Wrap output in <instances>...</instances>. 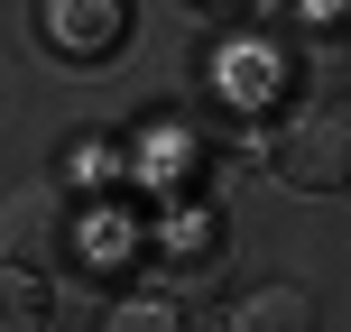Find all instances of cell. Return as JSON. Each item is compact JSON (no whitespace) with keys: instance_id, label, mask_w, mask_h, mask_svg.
Masks as SVG:
<instances>
[{"instance_id":"6da1fadb","label":"cell","mask_w":351,"mask_h":332,"mask_svg":"<svg viewBox=\"0 0 351 332\" xmlns=\"http://www.w3.org/2000/svg\"><path fill=\"white\" fill-rule=\"evenodd\" d=\"M259 166L287 194H342L351 185V111L342 102H287L259 139Z\"/></svg>"},{"instance_id":"7a4b0ae2","label":"cell","mask_w":351,"mask_h":332,"mask_svg":"<svg viewBox=\"0 0 351 332\" xmlns=\"http://www.w3.org/2000/svg\"><path fill=\"white\" fill-rule=\"evenodd\" d=\"M0 249H10V268H28V277H47V268H74L93 249V222H84V194L56 185V175H37V185L10 194V212H0Z\"/></svg>"},{"instance_id":"3957f363","label":"cell","mask_w":351,"mask_h":332,"mask_svg":"<svg viewBox=\"0 0 351 332\" xmlns=\"http://www.w3.org/2000/svg\"><path fill=\"white\" fill-rule=\"evenodd\" d=\"M47 18H56V47H65V55H111L121 28H130L121 0H56Z\"/></svg>"},{"instance_id":"277c9868","label":"cell","mask_w":351,"mask_h":332,"mask_svg":"<svg viewBox=\"0 0 351 332\" xmlns=\"http://www.w3.org/2000/svg\"><path fill=\"white\" fill-rule=\"evenodd\" d=\"M324 314H315V296H305V286H250L241 305H231V332H315Z\"/></svg>"},{"instance_id":"5b68a950","label":"cell","mask_w":351,"mask_h":332,"mask_svg":"<svg viewBox=\"0 0 351 332\" xmlns=\"http://www.w3.org/2000/svg\"><path fill=\"white\" fill-rule=\"evenodd\" d=\"M47 323H56V332H102V323H111V296H102L93 277H56V286H47Z\"/></svg>"},{"instance_id":"8992f818","label":"cell","mask_w":351,"mask_h":332,"mask_svg":"<svg viewBox=\"0 0 351 332\" xmlns=\"http://www.w3.org/2000/svg\"><path fill=\"white\" fill-rule=\"evenodd\" d=\"M0 332H47V277L0 259Z\"/></svg>"},{"instance_id":"52a82bcc","label":"cell","mask_w":351,"mask_h":332,"mask_svg":"<svg viewBox=\"0 0 351 332\" xmlns=\"http://www.w3.org/2000/svg\"><path fill=\"white\" fill-rule=\"evenodd\" d=\"M102 332H185V314L139 286V296H111V323H102Z\"/></svg>"}]
</instances>
